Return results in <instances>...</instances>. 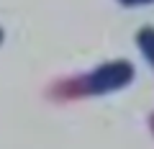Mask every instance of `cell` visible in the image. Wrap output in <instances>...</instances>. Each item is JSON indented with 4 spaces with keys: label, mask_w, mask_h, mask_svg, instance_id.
<instances>
[{
    "label": "cell",
    "mask_w": 154,
    "mask_h": 149,
    "mask_svg": "<svg viewBox=\"0 0 154 149\" xmlns=\"http://www.w3.org/2000/svg\"><path fill=\"white\" fill-rule=\"evenodd\" d=\"M134 77V67L128 64V62H108V64L98 67V70H93L90 75H85V77H80L75 82V93L77 95H103V93H113V90L123 88V85H128Z\"/></svg>",
    "instance_id": "obj_1"
},
{
    "label": "cell",
    "mask_w": 154,
    "mask_h": 149,
    "mask_svg": "<svg viewBox=\"0 0 154 149\" xmlns=\"http://www.w3.org/2000/svg\"><path fill=\"white\" fill-rule=\"evenodd\" d=\"M139 46H141V51L146 54V59L154 64V28H144V31L139 33Z\"/></svg>",
    "instance_id": "obj_2"
},
{
    "label": "cell",
    "mask_w": 154,
    "mask_h": 149,
    "mask_svg": "<svg viewBox=\"0 0 154 149\" xmlns=\"http://www.w3.org/2000/svg\"><path fill=\"white\" fill-rule=\"evenodd\" d=\"M121 5H144V3H154V0H118Z\"/></svg>",
    "instance_id": "obj_3"
},
{
    "label": "cell",
    "mask_w": 154,
    "mask_h": 149,
    "mask_svg": "<svg viewBox=\"0 0 154 149\" xmlns=\"http://www.w3.org/2000/svg\"><path fill=\"white\" fill-rule=\"evenodd\" d=\"M3 39H5V33H3V28H0V44H3Z\"/></svg>",
    "instance_id": "obj_4"
}]
</instances>
